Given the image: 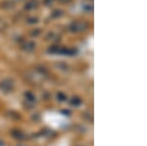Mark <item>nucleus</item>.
I'll list each match as a JSON object with an SVG mask.
<instances>
[{
	"label": "nucleus",
	"instance_id": "1",
	"mask_svg": "<svg viewBox=\"0 0 147 146\" xmlns=\"http://www.w3.org/2000/svg\"><path fill=\"white\" fill-rule=\"evenodd\" d=\"M41 120L44 124L53 131H60L67 128L71 124V120L67 115L57 111H46L42 114Z\"/></svg>",
	"mask_w": 147,
	"mask_h": 146
},
{
	"label": "nucleus",
	"instance_id": "2",
	"mask_svg": "<svg viewBox=\"0 0 147 146\" xmlns=\"http://www.w3.org/2000/svg\"><path fill=\"white\" fill-rule=\"evenodd\" d=\"M50 146H71V142L69 138L63 137V138H61L60 140L54 142L53 144H51Z\"/></svg>",
	"mask_w": 147,
	"mask_h": 146
}]
</instances>
